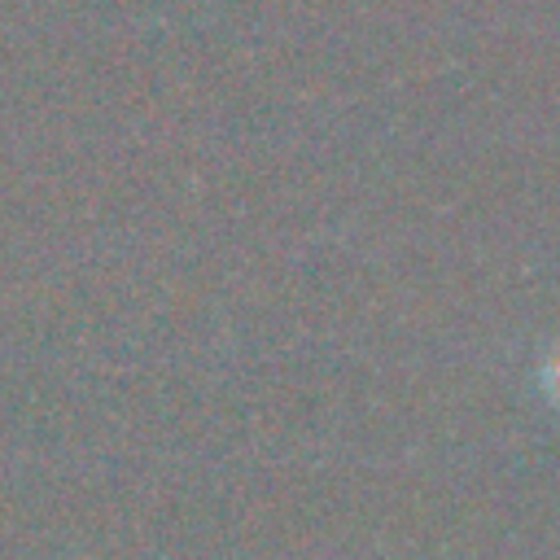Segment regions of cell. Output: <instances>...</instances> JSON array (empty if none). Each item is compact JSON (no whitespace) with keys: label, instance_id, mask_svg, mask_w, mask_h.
<instances>
[{"label":"cell","instance_id":"obj_1","mask_svg":"<svg viewBox=\"0 0 560 560\" xmlns=\"http://www.w3.org/2000/svg\"><path fill=\"white\" fill-rule=\"evenodd\" d=\"M547 381H551V385H547V389H551V394H556V398H560V354H556V359H551V368H547Z\"/></svg>","mask_w":560,"mask_h":560}]
</instances>
